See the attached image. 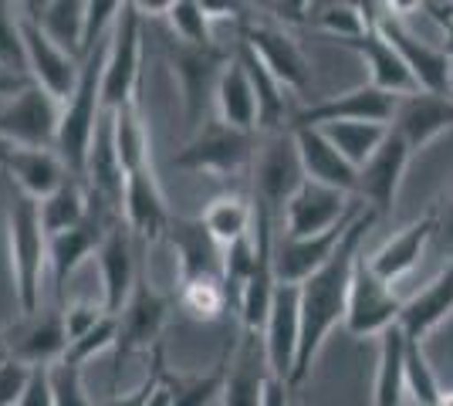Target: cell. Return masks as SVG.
Masks as SVG:
<instances>
[{
    "instance_id": "obj_24",
    "label": "cell",
    "mask_w": 453,
    "mask_h": 406,
    "mask_svg": "<svg viewBox=\"0 0 453 406\" xmlns=\"http://www.w3.org/2000/svg\"><path fill=\"white\" fill-rule=\"evenodd\" d=\"M291 135H295L298 159H302V170L308 180L356 196V190H359V170L328 142V135L321 133V129H291Z\"/></svg>"
},
{
    "instance_id": "obj_33",
    "label": "cell",
    "mask_w": 453,
    "mask_h": 406,
    "mask_svg": "<svg viewBox=\"0 0 453 406\" xmlns=\"http://www.w3.org/2000/svg\"><path fill=\"white\" fill-rule=\"evenodd\" d=\"M213 102H217V119L220 122L234 126V129H244V133H257V96H254V85H250L247 68L241 65L237 55L230 58V65L217 81Z\"/></svg>"
},
{
    "instance_id": "obj_46",
    "label": "cell",
    "mask_w": 453,
    "mask_h": 406,
    "mask_svg": "<svg viewBox=\"0 0 453 406\" xmlns=\"http://www.w3.org/2000/svg\"><path fill=\"white\" fill-rule=\"evenodd\" d=\"M115 342H119V315H105V318H102L88 335H81L78 342L68 346L65 363H72V366H85L92 356L105 352V349H115Z\"/></svg>"
},
{
    "instance_id": "obj_37",
    "label": "cell",
    "mask_w": 453,
    "mask_h": 406,
    "mask_svg": "<svg viewBox=\"0 0 453 406\" xmlns=\"http://www.w3.org/2000/svg\"><path fill=\"white\" fill-rule=\"evenodd\" d=\"M115 122V149H119V159H122V170L133 173L139 166L150 163V135H146V122H142V112H139V98L126 102L122 109L112 112Z\"/></svg>"
},
{
    "instance_id": "obj_27",
    "label": "cell",
    "mask_w": 453,
    "mask_h": 406,
    "mask_svg": "<svg viewBox=\"0 0 453 406\" xmlns=\"http://www.w3.org/2000/svg\"><path fill=\"white\" fill-rule=\"evenodd\" d=\"M265 339L244 332L237 352H230V369H226V387L224 396H220V406H265Z\"/></svg>"
},
{
    "instance_id": "obj_58",
    "label": "cell",
    "mask_w": 453,
    "mask_h": 406,
    "mask_svg": "<svg viewBox=\"0 0 453 406\" xmlns=\"http://www.w3.org/2000/svg\"><path fill=\"white\" fill-rule=\"evenodd\" d=\"M440 406H453V389H443V400H440Z\"/></svg>"
},
{
    "instance_id": "obj_61",
    "label": "cell",
    "mask_w": 453,
    "mask_h": 406,
    "mask_svg": "<svg viewBox=\"0 0 453 406\" xmlns=\"http://www.w3.org/2000/svg\"><path fill=\"white\" fill-rule=\"evenodd\" d=\"M217 406H220V403H217Z\"/></svg>"
},
{
    "instance_id": "obj_7",
    "label": "cell",
    "mask_w": 453,
    "mask_h": 406,
    "mask_svg": "<svg viewBox=\"0 0 453 406\" xmlns=\"http://www.w3.org/2000/svg\"><path fill=\"white\" fill-rule=\"evenodd\" d=\"M403 298H399L389 281H382L369 254H359L356 261V274H352V291H349V311H345V329L356 339H369V335H382L386 329L399 326L403 315Z\"/></svg>"
},
{
    "instance_id": "obj_30",
    "label": "cell",
    "mask_w": 453,
    "mask_h": 406,
    "mask_svg": "<svg viewBox=\"0 0 453 406\" xmlns=\"http://www.w3.org/2000/svg\"><path fill=\"white\" fill-rule=\"evenodd\" d=\"M450 315H453V261L436 274L426 288L416 291L413 298L403 305L399 329L406 332L410 342H423Z\"/></svg>"
},
{
    "instance_id": "obj_44",
    "label": "cell",
    "mask_w": 453,
    "mask_h": 406,
    "mask_svg": "<svg viewBox=\"0 0 453 406\" xmlns=\"http://www.w3.org/2000/svg\"><path fill=\"white\" fill-rule=\"evenodd\" d=\"M166 18L173 24V34L183 41V44H193V48H210L217 44L213 41V31H210V18L203 14L200 0H173Z\"/></svg>"
},
{
    "instance_id": "obj_14",
    "label": "cell",
    "mask_w": 453,
    "mask_h": 406,
    "mask_svg": "<svg viewBox=\"0 0 453 406\" xmlns=\"http://www.w3.org/2000/svg\"><path fill=\"white\" fill-rule=\"evenodd\" d=\"M11 359L24 366H55L68 352V332H65V309H38L24 315L18 326L4 332Z\"/></svg>"
},
{
    "instance_id": "obj_36",
    "label": "cell",
    "mask_w": 453,
    "mask_h": 406,
    "mask_svg": "<svg viewBox=\"0 0 453 406\" xmlns=\"http://www.w3.org/2000/svg\"><path fill=\"white\" fill-rule=\"evenodd\" d=\"M321 133L328 135V142L339 149L356 170H362L376 149L386 142L389 126H379V122H332V126H321Z\"/></svg>"
},
{
    "instance_id": "obj_29",
    "label": "cell",
    "mask_w": 453,
    "mask_h": 406,
    "mask_svg": "<svg viewBox=\"0 0 453 406\" xmlns=\"http://www.w3.org/2000/svg\"><path fill=\"white\" fill-rule=\"evenodd\" d=\"M436 237V213L426 211L416 224H410L403 234H396L393 241H386L376 254H369V264L382 281L396 285L399 278H406L410 271L419 264V257L426 251V244Z\"/></svg>"
},
{
    "instance_id": "obj_5",
    "label": "cell",
    "mask_w": 453,
    "mask_h": 406,
    "mask_svg": "<svg viewBox=\"0 0 453 406\" xmlns=\"http://www.w3.org/2000/svg\"><path fill=\"white\" fill-rule=\"evenodd\" d=\"M230 58H234V51H226L220 44L193 48L183 41H166V61H170L173 75L180 78L183 105H187V119L193 129L203 126L207 102L217 96V81L230 65Z\"/></svg>"
},
{
    "instance_id": "obj_4",
    "label": "cell",
    "mask_w": 453,
    "mask_h": 406,
    "mask_svg": "<svg viewBox=\"0 0 453 406\" xmlns=\"http://www.w3.org/2000/svg\"><path fill=\"white\" fill-rule=\"evenodd\" d=\"M139 88H142V14L135 4H122L112 31V44H109L105 75H102L105 112H115L126 102L139 98Z\"/></svg>"
},
{
    "instance_id": "obj_53",
    "label": "cell",
    "mask_w": 453,
    "mask_h": 406,
    "mask_svg": "<svg viewBox=\"0 0 453 406\" xmlns=\"http://www.w3.org/2000/svg\"><path fill=\"white\" fill-rule=\"evenodd\" d=\"M35 78H20V75H11V72H0V96H20L27 85H31Z\"/></svg>"
},
{
    "instance_id": "obj_12",
    "label": "cell",
    "mask_w": 453,
    "mask_h": 406,
    "mask_svg": "<svg viewBox=\"0 0 453 406\" xmlns=\"http://www.w3.org/2000/svg\"><path fill=\"white\" fill-rule=\"evenodd\" d=\"M261 339H265L267 372L281 383H291V372L298 363V346H302V288L298 285L278 281Z\"/></svg>"
},
{
    "instance_id": "obj_19",
    "label": "cell",
    "mask_w": 453,
    "mask_h": 406,
    "mask_svg": "<svg viewBox=\"0 0 453 406\" xmlns=\"http://www.w3.org/2000/svg\"><path fill=\"white\" fill-rule=\"evenodd\" d=\"M304 183L302 159H298V146L295 135L281 133L271 139V146L265 149L261 163H257V183H254V200H261L267 211L278 213L288 207V200L295 196V190Z\"/></svg>"
},
{
    "instance_id": "obj_1",
    "label": "cell",
    "mask_w": 453,
    "mask_h": 406,
    "mask_svg": "<svg viewBox=\"0 0 453 406\" xmlns=\"http://www.w3.org/2000/svg\"><path fill=\"white\" fill-rule=\"evenodd\" d=\"M376 213L369 207H362L359 217L349 224V231L342 237L339 251L332 254V261L321 271H315L302 288V346H298V363L291 372V383L288 387L302 389V383L311 372V363L319 356L321 342L328 339V332L335 329L339 322H345V311H349V291H352V274H356V261L362 254V244L369 231L376 227Z\"/></svg>"
},
{
    "instance_id": "obj_54",
    "label": "cell",
    "mask_w": 453,
    "mask_h": 406,
    "mask_svg": "<svg viewBox=\"0 0 453 406\" xmlns=\"http://www.w3.org/2000/svg\"><path fill=\"white\" fill-rule=\"evenodd\" d=\"M271 11H278V18L284 20H308L298 11H308V4H271Z\"/></svg>"
},
{
    "instance_id": "obj_20",
    "label": "cell",
    "mask_w": 453,
    "mask_h": 406,
    "mask_svg": "<svg viewBox=\"0 0 453 406\" xmlns=\"http://www.w3.org/2000/svg\"><path fill=\"white\" fill-rule=\"evenodd\" d=\"M122 217L129 224L135 241L152 244L159 241L163 234H170V207H166V196L156 183L152 166H139L133 173H126V200H122Z\"/></svg>"
},
{
    "instance_id": "obj_49",
    "label": "cell",
    "mask_w": 453,
    "mask_h": 406,
    "mask_svg": "<svg viewBox=\"0 0 453 406\" xmlns=\"http://www.w3.org/2000/svg\"><path fill=\"white\" fill-rule=\"evenodd\" d=\"M27 383H31V366H24L18 359H7L0 366V406H18Z\"/></svg>"
},
{
    "instance_id": "obj_38",
    "label": "cell",
    "mask_w": 453,
    "mask_h": 406,
    "mask_svg": "<svg viewBox=\"0 0 453 406\" xmlns=\"http://www.w3.org/2000/svg\"><path fill=\"white\" fill-rule=\"evenodd\" d=\"M203 224L217 237V244L226 248V244H234V241H241V237L250 234L254 203H247L241 196H220V200H213L207 211H203Z\"/></svg>"
},
{
    "instance_id": "obj_26",
    "label": "cell",
    "mask_w": 453,
    "mask_h": 406,
    "mask_svg": "<svg viewBox=\"0 0 453 406\" xmlns=\"http://www.w3.org/2000/svg\"><path fill=\"white\" fill-rule=\"evenodd\" d=\"M393 129H396L410 149H423L426 142H434L440 133L453 129V98L450 96H434V92H416V96L399 98L396 119H393Z\"/></svg>"
},
{
    "instance_id": "obj_21",
    "label": "cell",
    "mask_w": 453,
    "mask_h": 406,
    "mask_svg": "<svg viewBox=\"0 0 453 406\" xmlns=\"http://www.w3.org/2000/svg\"><path fill=\"white\" fill-rule=\"evenodd\" d=\"M166 237L180 257V285L203 281V278L224 281V248L207 231L203 217H173Z\"/></svg>"
},
{
    "instance_id": "obj_50",
    "label": "cell",
    "mask_w": 453,
    "mask_h": 406,
    "mask_svg": "<svg viewBox=\"0 0 453 406\" xmlns=\"http://www.w3.org/2000/svg\"><path fill=\"white\" fill-rule=\"evenodd\" d=\"M109 311L102 309V305H65V332H68V346L78 342L81 335H88V332L105 318Z\"/></svg>"
},
{
    "instance_id": "obj_56",
    "label": "cell",
    "mask_w": 453,
    "mask_h": 406,
    "mask_svg": "<svg viewBox=\"0 0 453 406\" xmlns=\"http://www.w3.org/2000/svg\"><path fill=\"white\" fill-rule=\"evenodd\" d=\"M20 146H14V142H11V139H4V135H0V170H7V163H11V156L18 153Z\"/></svg>"
},
{
    "instance_id": "obj_34",
    "label": "cell",
    "mask_w": 453,
    "mask_h": 406,
    "mask_svg": "<svg viewBox=\"0 0 453 406\" xmlns=\"http://www.w3.org/2000/svg\"><path fill=\"white\" fill-rule=\"evenodd\" d=\"M406 396V332L393 326L379 335L376 406H403Z\"/></svg>"
},
{
    "instance_id": "obj_8",
    "label": "cell",
    "mask_w": 453,
    "mask_h": 406,
    "mask_svg": "<svg viewBox=\"0 0 453 406\" xmlns=\"http://www.w3.org/2000/svg\"><path fill=\"white\" fill-rule=\"evenodd\" d=\"M61 102L31 81L11 105L0 112V135L11 139L20 149H55L58 126H61Z\"/></svg>"
},
{
    "instance_id": "obj_32",
    "label": "cell",
    "mask_w": 453,
    "mask_h": 406,
    "mask_svg": "<svg viewBox=\"0 0 453 406\" xmlns=\"http://www.w3.org/2000/svg\"><path fill=\"white\" fill-rule=\"evenodd\" d=\"M27 11L24 18L41 24V31L55 41L61 51L81 61V41H85V20H88V4L78 0H55V4H20Z\"/></svg>"
},
{
    "instance_id": "obj_6",
    "label": "cell",
    "mask_w": 453,
    "mask_h": 406,
    "mask_svg": "<svg viewBox=\"0 0 453 406\" xmlns=\"http://www.w3.org/2000/svg\"><path fill=\"white\" fill-rule=\"evenodd\" d=\"M257 139H261L257 133H244L220 119H210L196 129V135L187 146L173 156V166L189 170V173H234L254 156Z\"/></svg>"
},
{
    "instance_id": "obj_9",
    "label": "cell",
    "mask_w": 453,
    "mask_h": 406,
    "mask_svg": "<svg viewBox=\"0 0 453 406\" xmlns=\"http://www.w3.org/2000/svg\"><path fill=\"white\" fill-rule=\"evenodd\" d=\"M396 4H386V14L379 20L376 27L382 31V38L396 48L406 68L413 72L419 92H434V96H453L450 92V68H453V55L450 48H434L426 41H419L403 24V18L396 14Z\"/></svg>"
},
{
    "instance_id": "obj_17",
    "label": "cell",
    "mask_w": 453,
    "mask_h": 406,
    "mask_svg": "<svg viewBox=\"0 0 453 406\" xmlns=\"http://www.w3.org/2000/svg\"><path fill=\"white\" fill-rule=\"evenodd\" d=\"M362 207L365 203L356 200L349 217L342 220L339 227H332V231L325 234H315V237H281L278 251H274V274H278V281H284V285H304L315 271L325 268L332 261V254L339 251L342 237L349 231V224L359 217Z\"/></svg>"
},
{
    "instance_id": "obj_16",
    "label": "cell",
    "mask_w": 453,
    "mask_h": 406,
    "mask_svg": "<svg viewBox=\"0 0 453 406\" xmlns=\"http://www.w3.org/2000/svg\"><path fill=\"white\" fill-rule=\"evenodd\" d=\"M352 203H356V196L321 187L304 176V183L284 207V237H315V234L332 231L349 217Z\"/></svg>"
},
{
    "instance_id": "obj_13",
    "label": "cell",
    "mask_w": 453,
    "mask_h": 406,
    "mask_svg": "<svg viewBox=\"0 0 453 406\" xmlns=\"http://www.w3.org/2000/svg\"><path fill=\"white\" fill-rule=\"evenodd\" d=\"M88 217L72 227V231L58 234L48 241V264H51V285H55V295L58 302H65V285H68V278L78 271V264L88 257V254H98L102 248V241H105V234L112 227V220H122V217H115L98 196L88 194Z\"/></svg>"
},
{
    "instance_id": "obj_51",
    "label": "cell",
    "mask_w": 453,
    "mask_h": 406,
    "mask_svg": "<svg viewBox=\"0 0 453 406\" xmlns=\"http://www.w3.org/2000/svg\"><path fill=\"white\" fill-rule=\"evenodd\" d=\"M18 406H55V389H51V366L31 369V383L24 389Z\"/></svg>"
},
{
    "instance_id": "obj_47",
    "label": "cell",
    "mask_w": 453,
    "mask_h": 406,
    "mask_svg": "<svg viewBox=\"0 0 453 406\" xmlns=\"http://www.w3.org/2000/svg\"><path fill=\"white\" fill-rule=\"evenodd\" d=\"M170 379V369H166V349H163V342L152 349V359H150V372L142 376V383L135 389H129V393H122V396H115L109 406H150L152 393L163 387Z\"/></svg>"
},
{
    "instance_id": "obj_57",
    "label": "cell",
    "mask_w": 453,
    "mask_h": 406,
    "mask_svg": "<svg viewBox=\"0 0 453 406\" xmlns=\"http://www.w3.org/2000/svg\"><path fill=\"white\" fill-rule=\"evenodd\" d=\"M11 359V349H7V339H4V332H0V366Z\"/></svg>"
},
{
    "instance_id": "obj_22",
    "label": "cell",
    "mask_w": 453,
    "mask_h": 406,
    "mask_svg": "<svg viewBox=\"0 0 453 406\" xmlns=\"http://www.w3.org/2000/svg\"><path fill=\"white\" fill-rule=\"evenodd\" d=\"M133 231L126 220H112V227L105 234L102 248H98V274H102V309L109 315H119L126 309L129 295L135 288V261H133Z\"/></svg>"
},
{
    "instance_id": "obj_23",
    "label": "cell",
    "mask_w": 453,
    "mask_h": 406,
    "mask_svg": "<svg viewBox=\"0 0 453 406\" xmlns=\"http://www.w3.org/2000/svg\"><path fill=\"white\" fill-rule=\"evenodd\" d=\"M241 41L250 44L257 51V58L267 65V72L281 81L284 88L291 92H308L311 85V68L308 58L302 55V48L288 38L278 27H267V24H241Z\"/></svg>"
},
{
    "instance_id": "obj_2",
    "label": "cell",
    "mask_w": 453,
    "mask_h": 406,
    "mask_svg": "<svg viewBox=\"0 0 453 406\" xmlns=\"http://www.w3.org/2000/svg\"><path fill=\"white\" fill-rule=\"evenodd\" d=\"M112 31L85 55L75 96L65 102L61 126H58L55 153L68 166V173L75 176V180H81V183H85V166H88V149H92L95 129H98V122L105 116V105H102V75H105V61H109Z\"/></svg>"
},
{
    "instance_id": "obj_55",
    "label": "cell",
    "mask_w": 453,
    "mask_h": 406,
    "mask_svg": "<svg viewBox=\"0 0 453 406\" xmlns=\"http://www.w3.org/2000/svg\"><path fill=\"white\" fill-rule=\"evenodd\" d=\"M150 406H173V376L163 383V387L156 389V393H152Z\"/></svg>"
},
{
    "instance_id": "obj_10",
    "label": "cell",
    "mask_w": 453,
    "mask_h": 406,
    "mask_svg": "<svg viewBox=\"0 0 453 406\" xmlns=\"http://www.w3.org/2000/svg\"><path fill=\"white\" fill-rule=\"evenodd\" d=\"M166 315H170V298L159 295L150 285V274L139 268L135 278V288L126 302V309L119 311V342H115V363L122 369V363L139 352V349H156L163 339V326H166Z\"/></svg>"
},
{
    "instance_id": "obj_39",
    "label": "cell",
    "mask_w": 453,
    "mask_h": 406,
    "mask_svg": "<svg viewBox=\"0 0 453 406\" xmlns=\"http://www.w3.org/2000/svg\"><path fill=\"white\" fill-rule=\"evenodd\" d=\"M176 302L180 309L187 311L189 318L196 322H217L226 309H230V298L220 278H203V281H187L176 291Z\"/></svg>"
},
{
    "instance_id": "obj_52",
    "label": "cell",
    "mask_w": 453,
    "mask_h": 406,
    "mask_svg": "<svg viewBox=\"0 0 453 406\" xmlns=\"http://www.w3.org/2000/svg\"><path fill=\"white\" fill-rule=\"evenodd\" d=\"M434 213H436V237H443V248L453 251V196L443 200V203H436Z\"/></svg>"
},
{
    "instance_id": "obj_40",
    "label": "cell",
    "mask_w": 453,
    "mask_h": 406,
    "mask_svg": "<svg viewBox=\"0 0 453 406\" xmlns=\"http://www.w3.org/2000/svg\"><path fill=\"white\" fill-rule=\"evenodd\" d=\"M254 268H257V241L250 231L247 237L224 248V288L234 309H241V298H244L247 281L254 278Z\"/></svg>"
},
{
    "instance_id": "obj_18",
    "label": "cell",
    "mask_w": 453,
    "mask_h": 406,
    "mask_svg": "<svg viewBox=\"0 0 453 406\" xmlns=\"http://www.w3.org/2000/svg\"><path fill=\"white\" fill-rule=\"evenodd\" d=\"M20 34H24V48H27L31 78L38 81L44 92H51L58 102H68V98L75 96L81 61L72 58L68 51H61L55 41L41 31V24L27 20L24 14H20Z\"/></svg>"
},
{
    "instance_id": "obj_31",
    "label": "cell",
    "mask_w": 453,
    "mask_h": 406,
    "mask_svg": "<svg viewBox=\"0 0 453 406\" xmlns=\"http://www.w3.org/2000/svg\"><path fill=\"white\" fill-rule=\"evenodd\" d=\"M4 173L18 183L20 194L38 200V203L48 200L51 194H58L72 180L68 166L61 163V156L55 149H18V153L11 156Z\"/></svg>"
},
{
    "instance_id": "obj_25",
    "label": "cell",
    "mask_w": 453,
    "mask_h": 406,
    "mask_svg": "<svg viewBox=\"0 0 453 406\" xmlns=\"http://www.w3.org/2000/svg\"><path fill=\"white\" fill-rule=\"evenodd\" d=\"M342 44L352 48V51L365 61V68H369V85H376V88L389 92V96H399V98L419 92L413 72L406 68V61H403V55H399L396 48L382 38L379 27H369L365 34H359V38H352V41H342Z\"/></svg>"
},
{
    "instance_id": "obj_48",
    "label": "cell",
    "mask_w": 453,
    "mask_h": 406,
    "mask_svg": "<svg viewBox=\"0 0 453 406\" xmlns=\"http://www.w3.org/2000/svg\"><path fill=\"white\" fill-rule=\"evenodd\" d=\"M51 389H55V406H95L81 387V366H72L65 359L51 366Z\"/></svg>"
},
{
    "instance_id": "obj_11",
    "label": "cell",
    "mask_w": 453,
    "mask_h": 406,
    "mask_svg": "<svg viewBox=\"0 0 453 406\" xmlns=\"http://www.w3.org/2000/svg\"><path fill=\"white\" fill-rule=\"evenodd\" d=\"M399 109V96H389L376 85H359L349 88L335 98L315 102L302 112H295L291 129H321L332 122H379V126H393Z\"/></svg>"
},
{
    "instance_id": "obj_3",
    "label": "cell",
    "mask_w": 453,
    "mask_h": 406,
    "mask_svg": "<svg viewBox=\"0 0 453 406\" xmlns=\"http://www.w3.org/2000/svg\"><path fill=\"white\" fill-rule=\"evenodd\" d=\"M7 231H11V271H14L20 315H35L41 309V278L48 264V234L41 227L38 200L24 196L20 190L11 196Z\"/></svg>"
},
{
    "instance_id": "obj_41",
    "label": "cell",
    "mask_w": 453,
    "mask_h": 406,
    "mask_svg": "<svg viewBox=\"0 0 453 406\" xmlns=\"http://www.w3.org/2000/svg\"><path fill=\"white\" fill-rule=\"evenodd\" d=\"M226 369H230V346L213 372L193 379H173V406H217L226 387Z\"/></svg>"
},
{
    "instance_id": "obj_60",
    "label": "cell",
    "mask_w": 453,
    "mask_h": 406,
    "mask_svg": "<svg viewBox=\"0 0 453 406\" xmlns=\"http://www.w3.org/2000/svg\"><path fill=\"white\" fill-rule=\"evenodd\" d=\"M0 72H4V68H0Z\"/></svg>"
},
{
    "instance_id": "obj_59",
    "label": "cell",
    "mask_w": 453,
    "mask_h": 406,
    "mask_svg": "<svg viewBox=\"0 0 453 406\" xmlns=\"http://www.w3.org/2000/svg\"><path fill=\"white\" fill-rule=\"evenodd\" d=\"M450 92H453V68H450Z\"/></svg>"
},
{
    "instance_id": "obj_28",
    "label": "cell",
    "mask_w": 453,
    "mask_h": 406,
    "mask_svg": "<svg viewBox=\"0 0 453 406\" xmlns=\"http://www.w3.org/2000/svg\"><path fill=\"white\" fill-rule=\"evenodd\" d=\"M234 55L241 58V65L247 68V78L254 85V96H257V133H271V135H281L291 133V112H288V96H284V85L278 78L267 72V65L257 58V51L237 41Z\"/></svg>"
},
{
    "instance_id": "obj_15",
    "label": "cell",
    "mask_w": 453,
    "mask_h": 406,
    "mask_svg": "<svg viewBox=\"0 0 453 406\" xmlns=\"http://www.w3.org/2000/svg\"><path fill=\"white\" fill-rule=\"evenodd\" d=\"M410 156H413V149L406 146V139L389 126L386 142L379 146L376 156L359 170L356 200H362L376 217L393 213L396 196H399V183H403V173H406V166H410Z\"/></svg>"
},
{
    "instance_id": "obj_42",
    "label": "cell",
    "mask_w": 453,
    "mask_h": 406,
    "mask_svg": "<svg viewBox=\"0 0 453 406\" xmlns=\"http://www.w3.org/2000/svg\"><path fill=\"white\" fill-rule=\"evenodd\" d=\"M308 24H315L325 34H332L339 44L342 41L359 38V34L369 31L365 14H362V4H315Z\"/></svg>"
},
{
    "instance_id": "obj_35",
    "label": "cell",
    "mask_w": 453,
    "mask_h": 406,
    "mask_svg": "<svg viewBox=\"0 0 453 406\" xmlns=\"http://www.w3.org/2000/svg\"><path fill=\"white\" fill-rule=\"evenodd\" d=\"M88 187L81 183V180H68L58 194H51L48 200H41L38 203V213H41V227L48 234V241L58 237V234L72 231L78 227L85 217H88Z\"/></svg>"
},
{
    "instance_id": "obj_43",
    "label": "cell",
    "mask_w": 453,
    "mask_h": 406,
    "mask_svg": "<svg viewBox=\"0 0 453 406\" xmlns=\"http://www.w3.org/2000/svg\"><path fill=\"white\" fill-rule=\"evenodd\" d=\"M406 393L413 396L416 406H440L443 400V387L423 352V342H410V339H406Z\"/></svg>"
},
{
    "instance_id": "obj_45",
    "label": "cell",
    "mask_w": 453,
    "mask_h": 406,
    "mask_svg": "<svg viewBox=\"0 0 453 406\" xmlns=\"http://www.w3.org/2000/svg\"><path fill=\"white\" fill-rule=\"evenodd\" d=\"M0 68L11 75L31 78L27 48H24V34H20V14H14L11 4H0Z\"/></svg>"
}]
</instances>
